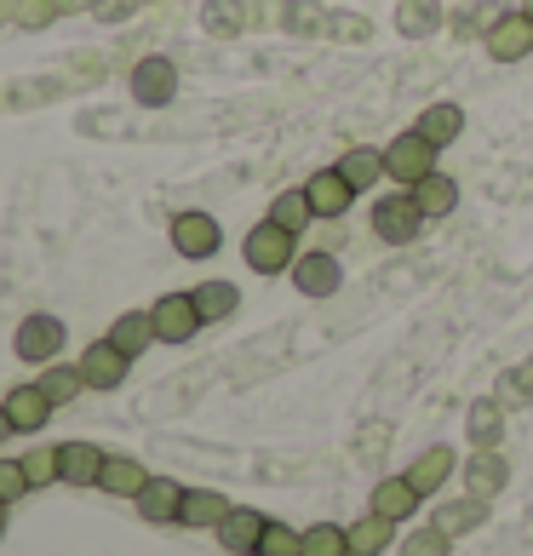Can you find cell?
<instances>
[{"label": "cell", "instance_id": "obj_1", "mask_svg": "<svg viewBox=\"0 0 533 556\" xmlns=\"http://www.w3.org/2000/svg\"><path fill=\"white\" fill-rule=\"evenodd\" d=\"M241 258H248V270H258V276H287L299 258V236L281 230L276 218H258L248 230V241H241Z\"/></svg>", "mask_w": 533, "mask_h": 556}, {"label": "cell", "instance_id": "obj_2", "mask_svg": "<svg viewBox=\"0 0 533 556\" xmlns=\"http://www.w3.org/2000/svg\"><path fill=\"white\" fill-rule=\"evenodd\" d=\"M367 224H373V236H379L384 247H414V241L424 236V224H430V218L419 213L414 190H391V195H379V201H373Z\"/></svg>", "mask_w": 533, "mask_h": 556}, {"label": "cell", "instance_id": "obj_3", "mask_svg": "<svg viewBox=\"0 0 533 556\" xmlns=\"http://www.w3.org/2000/svg\"><path fill=\"white\" fill-rule=\"evenodd\" d=\"M436 155H442L436 143H424L414 127H407V132H396V143H384V178H391L396 190H414L419 178L436 173Z\"/></svg>", "mask_w": 533, "mask_h": 556}, {"label": "cell", "instance_id": "obj_4", "mask_svg": "<svg viewBox=\"0 0 533 556\" xmlns=\"http://www.w3.org/2000/svg\"><path fill=\"white\" fill-rule=\"evenodd\" d=\"M167 241H173V253H178V258L207 264L218 247H224V230H218V218H213V213L183 207V213H173V224H167Z\"/></svg>", "mask_w": 533, "mask_h": 556}, {"label": "cell", "instance_id": "obj_5", "mask_svg": "<svg viewBox=\"0 0 533 556\" xmlns=\"http://www.w3.org/2000/svg\"><path fill=\"white\" fill-rule=\"evenodd\" d=\"M64 344H69V327L47 316V311H35L17 321V333H12V350H17V362H35V367H47L64 356Z\"/></svg>", "mask_w": 533, "mask_h": 556}, {"label": "cell", "instance_id": "obj_6", "mask_svg": "<svg viewBox=\"0 0 533 556\" xmlns=\"http://www.w3.org/2000/svg\"><path fill=\"white\" fill-rule=\"evenodd\" d=\"M127 92L138 98L143 110H167L173 98H178V64L167 52H150V58H138L132 75H127Z\"/></svg>", "mask_w": 533, "mask_h": 556}, {"label": "cell", "instance_id": "obj_7", "mask_svg": "<svg viewBox=\"0 0 533 556\" xmlns=\"http://www.w3.org/2000/svg\"><path fill=\"white\" fill-rule=\"evenodd\" d=\"M482 47H487L494 64H522V58H533V17L522 7L499 12L494 24H487V35H482Z\"/></svg>", "mask_w": 533, "mask_h": 556}, {"label": "cell", "instance_id": "obj_8", "mask_svg": "<svg viewBox=\"0 0 533 556\" xmlns=\"http://www.w3.org/2000/svg\"><path fill=\"white\" fill-rule=\"evenodd\" d=\"M150 316H155V339L161 344H190L201 327V311H195V293H161L155 304H150Z\"/></svg>", "mask_w": 533, "mask_h": 556}, {"label": "cell", "instance_id": "obj_9", "mask_svg": "<svg viewBox=\"0 0 533 556\" xmlns=\"http://www.w3.org/2000/svg\"><path fill=\"white\" fill-rule=\"evenodd\" d=\"M80 379H87V390H120L127 384V374H132V356L127 350H115L110 339H92L87 350H80Z\"/></svg>", "mask_w": 533, "mask_h": 556}, {"label": "cell", "instance_id": "obj_10", "mask_svg": "<svg viewBox=\"0 0 533 556\" xmlns=\"http://www.w3.org/2000/svg\"><path fill=\"white\" fill-rule=\"evenodd\" d=\"M287 281H293L304 299H333L339 287H344V264H339L333 253H316V247H310V253H299V258H293Z\"/></svg>", "mask_w": 533, "mask_h": 556}, {"label": "cell", "instance_id": "obj_11", "mask_svg": "<svg viewBox=\"0 0 533 556\" xmlns=\"http://www.w3.org/2000/svg\"><path fill=\"white\" fill-rule=\"evenodd\" d=\"M304 195H310V213H316V224H333V218H344V213H351V201H356L351 178H344L339 167H321V173H310V178H304Z\"/></svg>", "mask_w": 533, "mask_h": 556}, {"label": "cell", "instance_id": "obj_12", "mask_svg": "<svg viewBox=\"0 0 533 556\" xmlns=\"http://www.w3.org/2000/svg\"><path fill=\"white\" fill-rule=\"evenodd\" d=\"M0 407H7V419H12L17 437H35V430H47V425H52V414H58L40 384H12L7 396H0Z\"/></svg>", "mask_w": 533, "mask_h": 556}, {"label": "cell", "instance_id": "obj_13", "mask_svg": "<svg viewBox=\"0 0 533 556\" xmlns=\"http://www.w3.org/2000/svg\"><path fill=\"white\" fill-rule=\"evenodd\" d=\"M264 522H270V517H258L253 505H230V517H224V522H218L213 533H218V545L230 551V556H258Z\"/></svg>", "mask_w": 533, "mask_h": 556}, {"label": "cell", "instance_id": "obj_14", "mask_svg": "<svg viewBox=\"0 0 533 556\" xmlns=\"http://www.w3.org/2000/svg\"><path fill=\"white\" fill-rule=\"evenodd\" d=\"M454 470H459L454 447H424L419 459H414V465L402 470V477L414 482V493H419V500H436V493L447 488V477H454Z\"/></svg>", "mask_w": 533, "mask_h": 556}, {"label": "cell", "instance_id": "obj_15", "mask_svg": "<svg viewBox=\"0 0 533 556\" xmlns=\"http://www.w3.org/2000/svg\"><path fill=\"white\" fill-rule=\"evenodd\" d=\"M505 482H510V465H505L499 447H477V453L465 459V493L494 500V493H505Z\"/></svg>", "mask_w": 533, "mask_h": 556}, {"label": "cell", "instance_id": "obj_16", "mask_svg": "<svg viewBox=\"0 0 533 556\" xmlns=\"http://www.w3.org/2000/svg\"><path fill=\"white\" fill-rule=\"evenodd\" d=\"M58 470H64V488H98L104 447L98 442H58Z\"/></svg>", "mask_w": 533, "mask_h": 556}, {"label": "cell", "instance_id": "obj_17", "mask_svg": "<svg viewBox=\"0 0 533 556\" xmlns=\"http://www.w3.org/2000/svg\"><path fill=\"white\" fill-rule=\"evenodd\" d=\"M138 517L143 522H155V528H167V522H178V505H183V488L173 482V477H150L138 488Z\"/></svg>", "mask_w": 533, "mask_h": 556}, {"label": "cell", "instance_id": "obj_18", "mask_svg": "<svg viewBox=\"0 0 533 556\" xmlns=\"http://www.w3.org/2000/svg\"><path fill=\"white\" fill-rule=\"evenodd\" d=\"M230 517V500H224L218 488H183V505H178V528H195L207 533Z\"/></svg>", "mask_w": 533, "mask_h": 556}, {"label": "cell", "instance_id": "obj_19", "mask_svg": "<svg viewBox=\"0 0 533 556\" xmlns=\"http://www.w3.org/2000/svg\"><path fill=\"white\" fill-rule=\"evenodd\" d=\"M414 132H419L424 143H436V150H447V143H459V132H465V110H459V104H447V98H436V104H424V110H419Z\"/></svg>", "mask_w": 533, "mask_h": 556}, {"label": "cell", "instance_id": "obj_20", "mask_svg": "<svg viewBox=\"0 0 533 556\" xmlns=\"http://www.w3.org/2000/svg\"><path fill=\"white\" fill-rule=\"evenodd\" d=\"M487 522V500H477V493H465V500H442L436 517H430V528H442L447 540H465V533H477Z\"/></svg>", "mask_w": 533, "mask_h": 556}, {"label": "cell", "instance_id": "obj_21", "mask_svg": "<svg viewBox=\"0 0 533 556\" xmlns=\"http://www.w3.org/2000/svg\"><path fill=\"white\" fill-rule=\"evenodd\" d=\"M150 482V470H143L132 453H104V470H98V488L110 493V500H138V488Z\"/></svg>", "mask_w": 533, "mask_h": 556}, {"label": "cell", "instance_id": "obj_22", "mask_svg": "<svg viewBox=\"0 0 533 556\" xmlns=\"http://www.w3.org/2000/svg\"><path fill=\"white\" fill-rule=\"evenodd\" d=\"M419 505L424 500L414 493V482H407V477H384V482H373V493H367V510H379V517H391V522H407Z\"/></svg>", "mask_w": 533, "mask_h": 556}, {"label": "cell", "instance_id": "obj_23", "mask_svg": "<svg viewBox=\"0 0 533 556\" xmlns=\"http://www.w3.org/2000/svg\"><path fill=\"white\" fill-rule=\"evenodd\" d=\"M414 201H419V213L436 224V218H454L459 213V178H447L442 167L430 173V178H419L414 184Z\"/></svg>", "mask_w": 533, "mask_h": 556}, {"label": "cell", "instance_id": "obj_24", "mask_svg": "<svg viewBox=\"0 0 533 556\" xmlns=\"http://www.w3.org/2000/svg\"><path fill=\"white\" fill-rule=\"evenodd\" d=\"M104 339H110L115 350H127L132 362H138L150 344H161V339H155V316H150V311H120V316L110 321V333H104Z\"/></svg>", "mask_w": 533, "mask_h": 556}, {"label": "cell", "instance_id": "obj_25", "mask_svg": "<svg viewBox=\"0 0 533 556\" xmlns=\"http://www.w3.org/2000/svg\"><path fill=\"white\" fill-rule=\"evenodd\" d=\"M333 167L351 178V190L361 195V190H373V184H384V150H373V143H351Z\"/></svg>", "mask_w": 533, "mask_h": 556}, {"label": "cell", "instance_id": "obj_26", "mask_svg": "<svg viewBox=\"0 0 533 556\" xmlns=\"http://www.w3.org/2000/svg\"><path fill=\"white\" fill-rule=\"evenodd\" d=\"M396 528H402V522L379 517V510L356 517V522H351V556H384V551L396 545Z\"/></svg>", "mask_w": 533, "mask_h": 556}, {"label": "cell", "instance_id": "obj_27", "mask_svg": "<svg viewBox=\"0 0 533 556\" xmlns=\"http://www.w3.org/2000/svg\"><path fill=\"white\" fill-rule=\"evenodd\" d=\"M190 293H195V311H201V321H207V327L230 321L241 311V287L236 281H201V287H190Z\"/></svg>", "mask_w": 533, "mask_h": 556}, {"label": "cell", "instance_id": "obj_28", "mask_svg": "<svg viewBox=\"0 0 533 556\" xmlns=\"http://www.w3.org/2000/svg\"><path fill=\"white\" fill-rule=\"evenodd\" d=\"M35 384L47 390L52 407H75V396H87V379H80V367H69V362H47V374Z\"/></svg>", "mask_w": 533, "mask_h": 556}, {"label": "cell", "instance_id": "obj_29", "mask_svg": "<svg viewBox=\"0 0 533 556\" xmlns=\"http://www.w3.org/2000/svg\"><path fill=\"white\" fill-rule=\"evenodd\" d=\"M270 218L281 224V230H293V236L310 230L316 213H310V195H304V184H299V190H281V195L270 201Z\"/></svg>", "mask_w": 533, "mask_h": 556}, {"label": "cell", "instance_id": "obj_30", "mask_svg": "<svg viewBox=\"0 0 533 556\" xmlns=\"http://www.w3.org/2000/svg\"><path fill=\"white\" fill-rule=\"evenodd\" d=\"M304 556H351V528L310 522V528H304Z\"/></svg>", "mask_w": 533, "mask_h": 556}, {"label": "cell", "instance_id": "obj_31", "mask_svg": "<svg viewBox=\"0 0 533 556\" xmlns=\"http://www.w3.org/2000/svg\"><path fill=\"white\" fill-rule=\"evenodd\" d=\"M465 425H470V442H477V447H499V437H505V414H499V402H477Z\"/></svg>", "mask_w": 533, "mask_h": 556}, {"label": "cell", "instance_id": "obj_32", "mask_svg": "<svg viewBox=\"0 0 533 556\" xmlns=\"http://www.w3.org/2000/svg\"><path fill=\"white\" fill-rule=\"evenodd\" d=\"M24 477H29V493L64 482V470H58V447H29L24 453Z\"/></svg>", "mask_w": 533, "mask_h": 556}, {"label": "cell", "instance_id": "obj_33", "mask_svg": "<svg viewBox=\"0 0 533 556\" xmlns=\"http://www.w3.org/2000/svg\"><path fill=\"white\" fill-rule=\"evenodd\" d=\"M258 556H304V533L293 522H264Z\"/></svg>", "mask_w": 533, "mask_h": 556}, {"label": "cell", "instance_id": "obj_34", "mask_svg": "<svg viewBox=\"0 0 533 556\" xmlns=\"http://www.w3.org/2000/svg\"><path fill=\"white\" fill-rule=\"evenodd\" d=\"M396 556H454V540H447V533L442 528H414V533H407V540L396 545Z\"/></svg>", "mask_w": 533, "mask_h": 556}, {"label": "cell", "instance_id": "obj_35", "mask_svg": "<svg viewBox=\"0 0 533 556\" xmlns=\"http://www.w3.org/2000/svg\"><path fill=\"white\" fill-rule=\"evenodd\" d=\"M58 17H64V12H58V0H17V7H12V24H17V29H29V35L52 29Z\"/></svg>", "mask_w": 533, "mask_h": 556}, {"label": "cell", "instance_id": "obj_36", "mask_svg": "<svg viewBox=\"0 0 533 556\" xmlns=\"http://www.w3.org/2000/svg\"><path fill=\"white\" fill-rule=\"evenodd\" d=\"M17 500H29L24 459H0V505H17Z\"/></svg>", "mask_w": 533, "mask_h": 556}, {"label": "cell", "instance_id": "obj_37", "mask_svg": "<svg viewBox=\"0 0 533 556\" xmlns=\"http://www.w3.org/2000/svg\"><path fill=\"white\" fill-rule=\"evenodd\" d=\"M138 12V0H98L92 17H104V24H120V17H132Z\"/></svg>", "mask_w": 533, "mask_h": 556}, {"label": "cell", "instance_id": "obj_38", "mask_svg": "<svg viewBox=\"0 0 533 556\" xmlns=\"http://www.w3.org/2000/svg\"><path fill=\"white\" fill-rule=\"evenodd\" d=\"M98 7V0H58V12H64V17H75V12H92Z\"/></svg>", "mask_w": 533, "mask_h": 556}, {"label": "cell", "instance_id": "obj_39", "mask_svg": "<svg viewBox=\"0 0 533 556\" xmlns=\"http://www.w3.org/2000/svg\"><path fill=\"white\" fill-rule=\"evenodd\" d=\"M12 437H17V430H12V419H7V407H0V447H7Z\"/></svg>", "mask_w": 533, "mask_h": 556}, {"label": "cell", "instance_id": "obj_40", "mask_svg": "<svg viewBox=\"0 0 533 556\" xmlns=\"http://www.w3.org/2000/svg\"><path fill=\"white\" fill-rule=\"evenodd\" d=\"M12 7H17V0H0V24H12Z\"/></svg>", "mask_w": 533, "mask_h": 556}, {"label": "cell", "instance_id": "obj_41", "mask_svg": "<svg viewBox=\"0 0 533 556\" xmlns=\"http://www.w3.org/2000/svg\"><path fill=\"white\" fill-rule=\"evenodd\" d=\"M7 517H12V505H0V540H7Z\"/></svg>", "mask_w": 533, "mask_h": 556}, {"label": "cell", "instance_id": "obj_42", "mask_svg": "<svg viewBox=\"0 0 533 556\" xmlns=\"http://www.w3.org/2000/svg\"><path fill=\"white\" fill-rule=\"evenodd\" d=\"M522 12H528V17H533V0H522Z\"/></svg>", "mask_w": 533, "mask_h": 556}]
</instances>
